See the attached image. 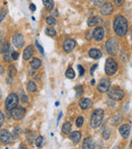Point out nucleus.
Masks as SVG:
<instances>
[{"instance_id": "obj_31", "label": "nucleus", "mask_w": 132, "mask_h": 149, "mask_svg": "<svg viewBox=\"0 0 132 149\" xmlns=\"http://www.w3.org/2000/svg\"><path fill=\"white\" fill-rule=\"evenodd\" d=\"M43 141H44L43 136H39V137H37V139H36V146H37V147H42V145H43Z\"/></svg>"}, {"instance_id": "obj_3", "label": "nucleus", "mask_w": 132, "mask_h": 149, "mask_svg": "<svg viewBox=\"0 0 132 149\" xmlns=\"http://www.w3.org/2000/svg\"><path fill=\"white\" fill-rule=\"evenodd\" d=\"M106 50L108 54L112 56H115L119 52V42L115 37L109 38V40L106 43Z\"/></svg>"}, {"instance_id": "obj_26", "label": "nucleus", "mask_w": 132, "mask_h": 149, "mask_svg": "<svg viewBox=\"0 0 132 149\" xmlns=\"http://www.w3.org/2000/svg\"><path fill=\"white\" fill-rule=\"evenodd\" d=\"M27 88L30 92H35L37 91V85L35 84L34 81H29L28 84H27Z\"/></svg>"}, {"instance_id": "obj_49", "label": "nucleus", "mask_w": 132, "mask_h": 149, "mask_svg": "<svg viewBox=\"0 0 132 149\" xmlns=\"http://www.w3.org/2000/svg\"><path fill=\"white\" fill-rule=\"evenodd\" d=\"M1 97H2V91H1V89H0V100H1Z\"/></svg>"}, {"instance_id": "obj_28", "label": "nucleus", "mask_w": 132, "mask_h": 149, "mask_svg": "<svg viewBox=\"0 0 132 149\" xmlns=\"http://www.w3.org/2000/svg\"><path fill=\"white\" fill-rule=\"evenodd\" d=\"M15 74H16V68L14 67V65H10V66L8 67V75L13 77Z\"/></svg>"}, {"instance_id": "obj_35", "label": "nucleus", "mask_w": 132, "mask_h": 149, "mask_svg": "<svg viewBox=\"0 0 132 149\" xmlns=\"http://www.w3.org/2000/svg\"><path fill=\"white\" fill-rule=\"evenodd\" d=\"M91 2H93L95 5H97V6H102L103 4L106 2V0H91Z\"/></svg>"}, {"instance_id": "obj_22", "label": "nucleus", "mask_w": 132, "mask_h": 149, "mask_svg": "<svg viewBox=\"0 0 132 149\" xmlns=\"http://www.w3.org/2000/svg\"><path fill=\"white\" fill-rule=\"evenodd\" d=\"M87 24H89V26H97V24H101V18L98 17V16H94V17L89 18Z\"/></svg>"}, {"instance_id": "obj_43", "label": "nucleus", "mask_w": 132, "mask_h": 149, "mask_svg": "<svg viewBox=\"0 0 132 149\" xmlns=\"http://www.w3.org/2000/svg\"><path fill=\"white\" fill-rule=\"evenodd\" d=\"M97 67H98V64H95L93 67H91V74H94V71H95V69H97Z\"/></svg>"}, {"instance_id": "obj_21", "label": "nucleus", "mask_w": 132, "mask_h": 149, "mask_svg": "<svg viewBox=\"0 0 132 149\" xmlns=\"http://www.w3.org/2000/svg\"><path fill=\"white\" fill-rule=\"evenodd\" d=\"M42 66V61L39 58H34V59L31 61V67L33 69H39L40 67Z\"/></svg>"}, {"instance_id": "obj_17", "label": "nucleus", "mask_w": 132, "mask_h": 149, "mask_svg": "<svg viewBox=\"0 0 132 149\" xmlns=\"http://www.w3.org/2000/svg\"><path fill=\"white\" fill-rule=\"evenodd\" d=\"M81 137H82V135H81V133L79 131L70 132V136H69V138L71 139V141L75 144L79 143V141L81 140Z\"/></svg>"}, {"instance_id": "obj_37", "label": "nucleus", "mask_w": 132, "mask_h": 149, "mask_svg": "<svg viewBox=\"0 0 132 149\" xmlns=\"http://www.w3.org/2000/svg\"><path fill=\"white\" fill-rule=\"evenodd\" d=\"M36 47L38 48V50L40 51V53L42 54V55H44V50H43V48H42V46L39 44V42L38 41H36Z\"/></svg>"}, {"instance_id": "obj_36", "label": "nucleus", "mask_w": 132, "mask_h": 149, "mask_svg": "<svg viewBox=\"0 0 132 149\" xmlns=\"http://www.w3.org/2000/svg\"><path fill=\"white\" fill-rule=\"evenodd\" d=\"M35 135H36L35 133H32L31 135H28V136H27V140H28L29 143H31V144L33 143V141H34V136H35Z\"/></svg>"}, {"instance_id": "obj_23", "label": "nucleus", "mask_w": 132, "mask_h": 149, "mask_svg": "<svg viewBox=\"0 0 132 149\" xmlns=\"http://www.w3.org/2000/svg\"><path fill=\"white\" fill-rule=\"evenodd\" d=\"M71 129H72V125H71V123L67 122V123H65L63 126H62V133L69 134L71 132Z\"/></svg>"}, {"instance_id": "obj_46", "label": "nucleus", "mask_w": 132, "mask_h": 149, "mask_svg": "<svg viewBox=\"0 0 132 149\" xmlns=\"http://www.w3.org/2000/svg\"><path fill=\"white\" fill-rule=\"evenodd\" d=\"M3 73H4V68L1 66V65H0V75L3 74Z\"/></svg>"}, {"instance_id": "obj_11", "label": "nucleus", "mask_w": 132, "mask_h": 149, "mask_svg": "<svg viewBox=\"0 0 132 149\" xmlns=\"http://www.w3.org/2000/svg\"><path fill=\"white\" fill-rule=\"evenodd\" d=\"M75 46H76V43H75L74 40L66 39L63 44V50L66 52V53H70V52H72L73 50H74Z\"/></svg>"}, {"instance_id": "obj_39", "label": "nucleus", "mask_w": 132, "mask_h": 149, "mask_svg": "<svg viewBox=\"0 0 132 149\" xmlns=\"http://www.w3.org/2000/svg\"><path fill=\"white\" fill-rule=\"evenodd\" d=\"M77 68H78V71H79V75H80V76H82V75L85 74V69H83V67L81 66V65H78V66H77Z\"/></svg>"}, {"instance_id": "obj_33", "label": "nucleus", "mask_w": 132, "mask_h": 149, "mask_svg": "<svg viewBox=\"0 0 132 149\" xmlns=\"http://www.w3.org/2000/svg\"><path fill=\"white\" fill-rule=\"evenodd\" d=\"M6 13H7V10L5 9V8H3V9L0 10V24L2 22V20L5 18V15Z\"/></svg>"}, {"instance_id": "obj_7", "label": "nucleus", "mask_w": 132, "mask_h": 149, "mask_svg": "<svg viewBox=\"0 0 132 149\" xmlns=\"http://www.w3.org/2000/svg\"><path fill=\"white\" fill-rule=\"evenodd\" d=\"M110 87H111V80L109 78H107V77H105V78L101 79V81L97 86V89L101 93H105V92L108 91Z\"/></svg>"}, {"instance_id": "obj_34", "label": "nucleus", "mask_w": 132, "mask_h": 149, "mask_svg": "<svg viewBox=\"0 0 132 149\" xmlns=\"http://www.w3.org/2000/svg\"><path fill=\"white\" fill-rule=\"evenodd\" d=\"M83 121H85V119H83L82 117H78V118L76 119V126H77V128L82 127V125H83Z\"/></svg>"}, {"instance_id": "obj_16", "label": "nucleus", "mask_w": 132, "mask_h": 149, "mask_svg": "<svg viewBox=\"0 0 132 149\" xmlns=\"http://www.w3.org/2000/svg\"><path fill=\"white\" fill-rule=\"evenodd\" d=\"M79 107L82 110H89L93 107V102L91 98H81L79 100Z\"/></svg>"}, {"instance_id": "obj_14", "label": "nucleus", "mask_w": 132, "mask_h": 149, "mask_svg": "<svg viewBox=\"0 0 132 149\" xmlns=\"http://www.w3.org/2000/svg\"><path fill=\"white\" fill-rule=\"evenodd\" d=\"M130 131H131V127L128 124H124V125H122L119 128V133H120L121 136H122L123 138H125V139H127V138L129 137Z\"/></svg>"}, {"instance_id": "obj_24", "label": "nucleus", "mask_w": 132, "mask_h": 149, "mask_svg": "<svg viewBox=\"0 0 132 149\" xmlns=\"http://www.w3.org/2000/svg\"><path fill=\"white\" fill-rule=\"evenodd\" d=\"M43 3L47 10H52L54 8V1L53 0H43Z\"/></svg>"}, {"instance_id": "obj_30", "label": "nucleus", "mask_w": 132, "mask_h": 149, "mask_svg": "<svg viewBox=\"0 0 132 149\" xmlns=\"http://www.w3.org/2000/svg\"><path fill=\"white\" fill-rule=\"evenodd\" d=\"M46 22H47L48 24H50V26H55V24H57L56 19L54 17H52V16H49V17L46 18Z\"/></svg>"}, {"instance_id": "obj_25", "label": "nucleus", "mask_w": 132, "mask_h": 149, "mask_svg": "<svg viewBox=\"0 0 132 149\" xmlns=\"http://www.w3.org/2000/svg\"><path fill=\"white\" fill-rule=\"evenodd\" d=\"M65 76H66L68 79H73V78L75 77V72H74V70H73V69L71 68V67H69V68L66 70Z\"/></svg>"}, {"instance_id": "obj_32", "label": "nucleus", "mask_w": 132, "mask_h": 149, "mask_svg": "<svg viewBox=\"0 0 132 149\" xmlns=\"http://www.w3.org/2000/svg\"><path fill=\"white\" fill-rule=\"evenodd\" d=\"M45 33H46V35L49 36V37H54V36L56 35L55 30H53V29H51V28H47V29H46Z\"/></svg>"}, {"instance_id": "obj_8", "label": "nucleus", "mask_w": 132, "mask_h": 149, "mask_svg": "<svg viewBox=\"0 0 132 149\" xmlns=\"http://www.w3.org/2000/svg\"><path fill=\"white\" fill-rule=\"evenodd\" d=\"M11 112V116L14 120H22L26 115V109L22 108V107H18V108L15 107Z\"/></svg>"}, {"instance_id": "obj_1", "label": "nucleus", "mask_w": 132, "mask_h": 149, "mask_svg": "<svg viewBox=\"0 0 132 149\" xmlns=\"http://www.w3.org/2000/svg\"><path fill=\"white\" fill-rule=\"evenodd\" d=\"M113 28L117 36L124 37L128 33V20L122 15L116 16L113 22Z\"/></svg>"}, {"instance_id": "obj_45", "label": "nucleus", "mask_w": 132, "mask_h": 149, "mask_svg": "<svg viewBox=\"0 0 132 149\" xmlns=\"http://www.w3.org/2000/svg\"><path fill=\"white\" fill-rule=\"evenodd\" d=\"M30 9L31 10H32V11H35V10H36V5H35V4H31V5H30Z\"/></svg>"}, {"instance_id": "obj_18", "label": "nucleus", "mask_w": 132, "mask_h": 149, "mask_svg": "<svg viewBox=\"0 0 132 149\" xmlns=\"http://www.w3.org/2000/svg\"><path fill=\"white\" fill-rule=\"evenodd\" d=\"M96 145H95V141L91 137H87L85 139L82 143V148L83 149H91V148H95Z\"/></svg>"}, {"instance_id": "obj_6", "label": "nucleus", "mask_w": 132, "mask_h": 149, "mask_svg": "<svg viewBox=\"0 0 132 149\" xmlns=\"http://www.w3.org/2000/svg\"><path fill=\"white\" fill-rule=\"evenodd\" d=\"M18 104V96L16 93H10L9 95L6 97L5 100V110L10 112L13 110L15 107Z\"/></svg>"}, {"instance_id": "obj_42", "label": "nucleus", "mask_w": 132, "mask_h": 149, "mask_svg": "<svg viewBox=\"0 0 132 149\" xmlns=\"http://www.w3.org/2000/svg\"><path fill=\"white\" fill-rule=\"evenodd\" d=\"M12 78H13V77H12V76H9V75H8V78H7V80H6V83L10 84V83L12 82Z\"/></svg>"}, {"instance_id": "obj_13", "label": "nucleus", "mask_w": 132, "mask_h": 149, "mask_svg": "<svg viewBox=\"0 0 132 149\" xmlns=\"http://www.w3.org/2000/svg\"><path fill=\"white\" fill-rule=\"evenodd\" d=\"M91 37L96 40V41H102L105 37V30L101 26H98L95 30L93 31V33H91Z\"/></svg>"}, {"instance_id": "obj_29", "label": "nucleus", "mask_w": 132, "mask_h": 149, "mask_svg": "<svg viewBox=\"0 0 132 149\" xmlns=\"http://www.w3.org/2000/svg\"><path fill=\"white\" fill-rule=\"evenodd\" d=\"M3 59H4V61H6V62H11V61H12V57H11V51H10V50L4 54Z\"/></svg>"}, {"instance_id": "obj_41", "label": "nucleus", "mask_w": 132, "mask_h": 149, "mask_svg": "<svg viewBox=\"0 0 132 149\" xmlns=\"http://www.w3.org/2000/svg\"><path fill=\"white\" fill-rule=\"evenodd\" d=\"M20 100H22V102H24V104H27V102H28V97H27V95H22V97H20Z\"/></svg>"}, {"instance_id": "obj_9", "label": "nucleus", "mask_w": 132, "mask_h": 149, "mask_svg": "<svg viewBox=\"0 0 132 149\" xmlns=\"http://www.w3.org/2000/svg\"><path fill=\"white\" fill-rule=\"evenodd\" d=\"M12 139H13V137L7 130H1L0 131V141L3 144H9L12 141Z\"/></svg>"}, {"instance_id": "obj_38", "label": "nucleus", "mask_w": 132, "mask_h": 149, "mask_svg": "<svg viewBox=\"0 0 132 149\" xmlns=\"http://www.w3.org/2000/svg\"><path fill=\"white\" fill-rule=\"evenodd\" d=\"M18 56H20V54H18V52H14V51H12V52H11V57H12V60H17V59H18Z\"/></svg>"}, {"instance_id": "obj_5", "label": "nucleus", "mask_w": 132, "mask_h": 149, "mask_svg": "<svg viewBox=\"0 0 132 149\" xmlns=\"http://www.w3.org/2000/svg\"><path fill=\"white\" fill-rule=\"evenodd\" d=\"M108 96L110 100H121L124 98L125 96V91L122 88L118 86L112 87V88H109L108 91Z\"/></svg>"}, {"instance_id": "obj_15", "label": "nucleus", "mask_w": 132, "mask_h": 149, "mask_svg": "<svg viewBox=\"0 0 132 149\" xmlns=\"http://www.w3.org/2000/svg\"><path fill=\"white\" fill-rule=\"evenodd\" d=\"M34 53H35V48H34V46L29 45L28 47L24 49V54H22V58H24V60H26V61L30 60L31 57L34 55Z\"/></svg>"}, {"instance_id": "obj_2", "label": "nucleus", "mask_w": 132, "mask_h": 149, "mask_svg": "<svg viewBox=\"0 0 132 149\" xmlns=\"http://www.w3.org/2000/svg\"><path fill=\"white\" fill-rule=\"evenodd\" d=\"M105 117V112L102 109H97L93 112L91 117V127L93 129H97L101 126Z\"/></svg>"}, {"instance_id": "obj_19", "label": "nucleus", "mask_w": 132, "mask_h": 149, "mask_svg": "<svg viewBox=\"0 0 132 149\" xmlns=\"http://www.w3.org/2000/svg\"><path fill=\"white\" fill-rule=\"evenodd\" d=\"M10 50V46L8 44V42L6 40H1L0 41V53L5 54L6 52H8Z\"/></svg>"}, {"instance_id": "obj_27", "label": "nucleus", "mask_w": 132, "mask_h": 149, "mask_svg": "<svg viewBox=\"0 0 132 149\" xmlns=\"http://www.w3.org/2000/svg\"><path fill=\"white\" fill-rule=\"evenodd\" d=\"M75 91H76V93H75V96H81L83 93V87L82 85H77V86H75Z\"/></svg>"}, {"instance_id": "obj_48", "label": "nucleus", "mask_w": 132, "mask_h": 149, "mask_svg": "<svg viewBox=\"0 0 132 149\" xmlns=\"http://www.w3.org/2000/svg\"><path fill=\"white\" fill-rule=\"evenodd\" d=\"M61 117H62V113H60L59 117H58V122H59V121H60V119H61Z\"/></svg>"}, {"instance_id": "obj_44", "label": "nucleus", "mask_w": 132, "mask_h": 149, "mask_svg": "<svg viewBox=\"0 0 132 149\" xmlns=\"http://www.w3.org/2000/svg\"><path fill=\"white\" fill-rule=\"evenodd\" d=\"M123 1H124V0H114V2L117 5H121V4L123 3Z\"/></svg>"}, {"instance_id": "obj_20", "label": "nucleus", "mask_w": 132, "mask_h": 149, "mask_svg": "<svg viewBox=\"0 0 132 149\" xmlns=\"http://www.w3.org/2000/svg\"><path fill=\"white\" fill-rule=\"evenodd\" d=\"M89 55L93 59H100L102 57V52L99 49H91L89 52Z\"/></svg>"}, {"instance_id": "obj_4", "label": "nucleus", "mask_w": 132, "mask_h": 149, "mask_svg": "<svg viewBox=\"0 0 132 149\" xmlns=\"http://www.w3.org/2000/svg\"><path fill=\"white\" fill-rule=\"evenodd\" d=\"M118 70V63L114 58H108L106 60V64H105V72L108 76H112Z\"/></svg>"}, {"instance_id": "obj_40", "label": "nucleus", "mask_w": 132, "mask_h": 149, "mask_svg": "<svg viewBox=\"0 0 132 149\" xmlns=\"http://www.w3.org/2000/svg\"><path fill=\"white\" fill-rule=\"evenodd\" d=\"M4 124V116L1 112H0V127H2Z\"/></svg>"}, {"instance_id": "obj_10", "label": "nucleus", "mask_w": 132, "mask_h": 149, "mask_svg": "<svg viewBox=\"0 0 132 149\" xmlns=\"http://www.w3.org/2000/svg\"><path fill=\"white\" fill-rule=\"evenodd\" d=\"M12 43H13V45L15 48H18V49L22 48L24 45V36L20 35V33H16V35H14L13 37H12Z\"/></svg>"}, {"instance_id": "obj_12", "label": "nucleus", "mask_w": 132, "mask_h": 149, "mask_svg": "<svg viewBox=\"0 0 132 149\" xmlns=\"http://www.w3.org/2000/svg\"><path fill=\"white\" fill-rule=\"evenodd\" d=\"M113 10H114V7H113L112 4L109 3V2H105V3L101 6V13L105 16L110 15L113 12Z\"/></svg>"}, {"instance_id": "obj_47", "label": "nucleus", "mask_w": 132, "mask_h": 149, "mask_svg": "<svg viewBox=\"0 0 132 149\" xmlns=\"http://www.w3.org/2000/svg\"><path fill=\"white\" fill-rule=\"evenodd\" d=\"M87 40H89V39H91V35H89V33H87Z\"/></svg>"}]
</instances>
